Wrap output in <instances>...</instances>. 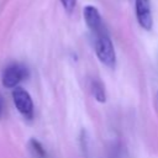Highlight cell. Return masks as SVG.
<instances>
[{
  "instance_id": "obj_3",
  "label": "cell",
  "mask_w": 158,
  "mask_h": 158,
  "mask_svg": "<svg viewBox=\"0 0 158 158\" xmlns=\"http://www.w3.org/2000/svg\"><path fill=\"white\" fill-rule=\"evenodd\" d=\"M12 100L14 104L17 109V111L27 120H31L35 114V109H33V102L31 99V95L28 94L27 90H25L21 86H16L12 90Z\"/></svg>"
},
{
  "instance_id": "obj_5",
  "label": "cell",
  "mask_w": 158,
  "mask_h": 158,
  "mask_svg": "<svg viewBox=\"0 0 158 158\" xmlns=\"http://www.w3.org/2000/svg\"><path fill=\"white\" fill-rule=\"evenodd\" d=\"M83 17H84V21H85V23L89 27L91 33H95V32L105 28V25L102 22L101 15H100L99 10L95 6L86 5L83 9Z\"/></svg>"
},
{
  "instance_id": "obj_9",
  "label": "cell",
  "mask_w": 158,
  "mask_h": 158,
  "mask_svg": "<svg viewBox=\"0 0 158 158\" xmlns=\"http://www.w3.org/2000/svg\"><path fill=\"white\" fill-rule=\"evenodd\" d=\"M2 112H4V100H2V96L0 95V117H1Z\"/></svg>"
},
{
  "instance_id": "obj_7",
  "label": "cell",
  "mask_w": 158,
  "mask_h": 158,
  "mask_svg": "<svg viewBox=\"0 0 158 158\" xmlns=\"http://www.w3.org/2000/svg\"><path fill=\"white\" fill-rule=\"evenodd\" d=\"M28 144H30L31 152L36 158H47V152L40 141H37L36 138H31Z\"/></svg>"
},
{
  "instance_id": "obj_2",
  "label": "cell",
  "mask_w": 158,
  "mask_h": 158,
  "mask_svg": "<svg viewBox=\"0 0 158 158\" xmlns=\"http://www.w3.org/2000/svg\"><path fill=\"white\" fill-rule=\"evenodd\" d=\"M30 75L28 68L22 63H10L1 74V83L7 89H15L22 80L27 79Z\"/></svg>"
},
{
  "instance_id": "obj_1",
  "label": "cell",
  "mask_w": 158,
  "mask_h": 158,
  "mask_svg": "<svg viewBox=\"0 0 158 158\" xmlns=\"http://www.w3.org/2000/svg\"><path fill=\"white\" fill-rule=\"evenodd\" d=\"M91 35L94 38V49L96 57L104 65L114 69L116 67V52L106 27Z\"/></svg>"
},
{
  "instance_id": "obj_8",
  "label": "cell",
  "mask_w": 158,
  "mask_h": 158,
  "mask_svg": "<svg viewBox=\"0 0 158 158\" xmlns=\"http://www.w3.org/2000/svg\"><path fill=\"white\" fill-rule=\"evenodd\" d=\"M60 4L63 6V9L70 14L73 12V10L75 9V5H77V0H60Z\"/></svg>"
},
{
  "instance_id": "obj_6",
  "label": "cell",
  "mask_w": 158,
  "mask_h": 158,
  "mask_svg": "<svg viewBox=\"0 0 158 158\" xmlns=\"http://www.w3.org/2000/svg\"><path fill=\"white\" fill-rule=\"evenodd\" d=\"M90 90H91V94H93V96L95 98L96 101H99V102H105L106 101L105 85H104V83L100 79H98V78L91 79V81H90Z\"/></svg>"
},
{
  "instance_id": "obj_4",
  "label": "cell",
  "mask_w": 158,
  "mask_h": 158,
  "mask_svg": "<svg viewBox=\"0 0 158 158\" xmlns=\"http://www.w3.org/2000/svg\"><path fill=\"white\" fill-rule=\"evenodd\" d=\"M135 9H136V17H137L139 26L143 30L149 31L153 26L151 1L149 0H135Z\"/></svg>"
}]
</instances>
